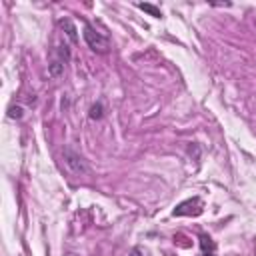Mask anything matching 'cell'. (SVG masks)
Masks as SVG:
<instances>
[{"mask_svg": "<svg viewBox=\"0 0 256 256\" xmlns=\"http://www.w3.org/2000/svg\"><path fill=\"white\" fill-rule=\"evenodd\" d=\"M70 56H72V52H70V46H68L66 42H58V44H54V48L50 50L48 76H50V78H58V76L64 72L66 64L70 62Z\"/></svg>", "mask_w": 256, "mask_h": 256, "instance_id": "6da1fadb", "label": "cell"}, {"mask_svg": "<svg viewBox=\"0 0 256 256\" xmlns=\"http://www.w3.org/2000/svg\"><path fill=\"white\" fill-rule=\"evenodd\" d=\"M84 40H86L88 48H92L98 54H104V52L110 50V40L102 32H98L94 26H90V24L84 26Z\"/></svg>", "mask_w": 256, "mask_h": 256, "instance_id": "7a4b0ae2", "label": "cell"}, {"mask_svg": "<svg viewBox=\"0 0 256 256\" xmlns=\"http://www.w3.org/2000/svg\"><path fill=\"white\" fill-rule=\"evenodd\" d=\"M62 158H64V164L68 166V170L72 174H88L90 172L86 162H84V158L78 152H74L72 148H64L62 150Z\"/></svg>", "mask_w": 256, "mask_h": 256, "instance_id": "3957f363", "label": "cell"}, {"mask_svg": "<svg viewBox=\"0 0 256 256\" xmlns=\"http://www.w3.org/2000/svg\"><path fill=\"white\" fill-rule=\"evenodd\" d=\"M172 214H174V216H198V214H202V200H200V198L184 200V202H180V204L174 208Z\"/></svg>", "mask_w": 256, "mask_h": 256, "instance_id": "277c9868", "label": "cell"}, {"mask_svg": "<svg viewBox=\"0 0 256 256\" xmlns=\"http://www.w3.org/2000/svg\"><path fill=\"white\" fill-rule=\"evenodd\" d=\"M200 248H202V254L200 256H214V242H212V238L210 236H206V234H202L200 236Z\"/></svg>", "mask_w": 256, "mask_h": 256, "instance_id": "5b68a950", "label": "cell"}, {"mask_svg": "<svg viewBox=\"0 0 256 256\" xmlns=\"http://www.w3.org/2000/svg\"><path fill=\"white\" fill-rule=\"evenodd\" d=\"M58 26H60L62 30H66V36H68L70 42H76V38H78V36H76V26H74L68 18H62V20L58 22Z\"/></svg>", "mask_w": 256, "mask_h": 256, "instance_id": "8992f818", "label": "cell"}, {"mask_svg": "<svg viewBox=\"0 0 256 256\" xmlns=\"http://www.w3.org/2000/svg\"><path fill=\"white\" fill-rule=\"evenodd\" d=\"M140 10H144V12H148L150 16H154V18H160L162 16V12H160V8H156L154 4H148V2H144V4H136Z\"/></svg>", "mask_w": 256, "mask_h": 256, "instance_id": "52a82bcc", "label": "cell"}, {"mask_svg": "<svg viewBox=\"0 0 256 256\" xmlns=\"http://www.w3.org/2000/svg\"><path fill=\"white\" fill-rule=\"evenodd\" d=\"M102 102H96L92 108H90V112H88V116L92 118V120H98V118H102Z\"/></svg>", "mask_w": 256, "mask_h": 256, "instance_id": "ba28073f", "label": "cell"}, {"mask_svg": "<svg viewBox=\"0 0 256 256\" xmlns=\"http://www.w3.org/2000/svg\"><path fill=\"white\" fill-rule=\"evenodd\" d=\"M8 116L10 118H22V108L20 106H10L8 108Z\"/></svg>", "mask_w": 256, "mask_h": 256, "instance_id": "9c48e42d", "label": "cell"}, {"mask_svg": "<svg viewBox=\"0 0 256 256\" xmlns=\"http://www.w3.org/2000/svg\"><path fill=\"white\" fill-rule=\"evenodd\" d=\"M130 256H142V252H140V248H132V252H130Z\"/></svg>", "mask_w": 256, "mask_h": 256, "instance_id": "30bf717a", "label": "cell"}]
</instances>
